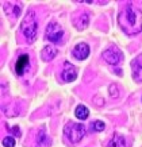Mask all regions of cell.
<instances>
[{"mask_svg": "<svg viewBox=\"0 0 142 147\" xmlns=\"http://www.w3.org/2000/svg\"><path fill=\"white\" fill-rule=\"evenodd\" d=\"M88 23H89V18H88V13L87 12L79 13V15L73 19V24L76 26L77 30H84V28H87Z\"/></svg>", "mask_w": 142, "mask_h": 147, "instance_id": "ba28073f", "label": "cell"}, {"mask_svg": "<svg viewBox=\"0 0 142 147\" xmlns=\"http://www.w3.org/2000/svg\"><path fill=\"white\" fill-rule=\"evenodd\" d=\"M118 24L123 32L129 35H135L142 31V11H134L133 7L127 4L118 15Z\"/></svg>", "mask_w": 142, "mask_h": 147, "instance_id": "6da1fadb", "label": "cell"}, {"mask_svg": "<svg viewBox=\"0 0 142 147\" xmlns=\"http://www.w3.org/2000/svg\"><path fill=\"white\" fill-rule=\"evenodd\" d=\"M75 115L77 119H80V120H84V119H87L89 115V109L87 107H84V105H79V107L76 108L75 111Z\"/></svg>", "mask_w": 142, "mask_h": 147, "instance_id": "4fadbf2b", "label": "cell"}, {"mask_svg": "<svg viewBox=\"0 0 142 147\" xmlns=\"http://www.w3.org/2000/svg\"><path fill=\"white\" fill-rule=\"evenodd\" d=\"M89 55V46L84 42H81V43H77L75 46V49H73V57L77 58V59H85V58Z\"/></svg>", "mask_w": 142, "mask_h": 147, "instance_id": "52a82bcc", "label": "cell"}, {"mask_svg": "<svg viewBox=\"0 0 142 147\" xmlns=\"http://www.w3.org/2000/svg\"><path fill=\"white\" fill-rule=\"evenodd\" d=\"M64 36V30L62 27L58 24L57 22H50L46 27V31H45V38L48 40H50L52 43H58L61 38Z\"/></svg>", "mask_w": 142, "mask_h": 147, "instance_id": "277c9868", "label": "cell"}, {"mask_svg": "<svg viewBox=\"0 0 142 147\" xmlns=\"http://www.w3.org/2000/svg\"><path fill=\"white\" fill-rule=\"evenodd\" d=\"M20 31L27 38L29 42H33L37 38V34H38V22H37L34 11H29L26 13V16L23 18L22 23H20Z\"/></svg>", "mask_w": 142, "mask_h": 147, "instance_id": "7a4b0ae2", "label": "cell"}, {"mask_svg": "<svg viewBox=\"0 0 142 147\" xmlns=\"http://www.w3.org/2000/svg\"><path fill=\"white\" fill-rule=\"evenodd\" d=\"M131 70H133V78L135 82H142V65L134 59L131 62Z\"/></svg>", "mask_w": 142, "mask_h": 147, "instance_id": "7c38bea8", "label": "cell"}, {"mask_svg": "<svg viewBox=\"0 0 142 147\" xmlns=\"http://www.w3.org/2000/svg\"><path fill=\"white\" fill-rule=\"evenodd\" d=\"M12 132L16 135V136H19V135H20V129H19L18 127H14V128H12Z\"/></svg>", "mask_w": 142, "mask_h": 147, "instance_id": "e0dca14e", "label": "cell"}, {"mask_svg": "<svg viewBox=\"0 0 142 147\" xmlns=\"http://www.w3.org/2000/svg\"><path fill=\"white\" fill-rule=\"evenodd\" d=\"M56 55H57V49H54L52 45L45 46L43 50L41 51V58L43 59L45 62H49V61H52Z\"/></svg>", "mask_w": 142, "mask_h": 147, "instance_id": "8fae6325", "label": "cell"}, {"mask_svg": "<svg viewBox=\"0 0 142 147\" xmlns=\"http://www.w3.org/2000/svg\"><path fill=\"white\" fill-rule=\"evenodd\" d=\"M76 78H77V67L73 66L71 62H65L62 70V80L65 82H72Z\"/></svg>", "mask_w": 142, "mask_h": 147, "instance_id": "8992f818", "label": "cell"}, {"mask_svg": "<svg viewBox=\"0 0 142 147\" xmlns=\"http://www.w3.org/2000/svg\"><path fill=\"white\" fill-rule=\"evenodd\" d=\"M27 65H29V55L27 54L19 55L18 59H16V63H15V71H16L18 76H22L24 69L27 67Z\"/></svg>", "mask_w": 142, "mask_h": 147, "instance_id": "9c48e42d", "label": "cell"}, {"mask_svg": "<svg viewBox=\"0 0 142 147\" xmlns=\"http://www.w3.org/2000/svg\"><path fill=\"white\" fill-rule=\"evenodd\" d=\"M102 58L110 65H119L123 61V53L118 47H110L102 53Z\"/></svg>", "mask_w": 142, "mask_h": 147, "instance_id": "5b68a950", "label": "cell"}, {"mask_svg": "<svg viewBox=\"0 0 142 147\" xmlns=\"http://www.w3.org/2000/svg\"><path fill=\"white\" fill-rule=\"evenodd\" d=\"M92 128L95 129V131H99V132H100V131H103V129L106 128V124H104L102 120H96L92 123Z\"/></svg>", "mask_w": 142, "mask_h": 147, "instance_id": "9a60e30c", "label": "cell"}, {"mask_svg": "<svg viewBox=\"0 0 142 147\" xmlns=\"http://www.w3.org/2000/svg\"><path fill=\"white\" fill-rule=\"evenodd\" d=\"M3 146L4 147H15V139L12 136H7L3 139Z\"/></svg>", "mask_w": 142, "mask_h": 147, "instance_id": "2e32d148", "label": "cell"}, {"mask_svg": "<svg viewBox=\"0 0 142 147\" xmlns=\"http://www.w3.org/2000/svg\"><path fill=\"white\" fill-rule=\"evenodd\" d=\"M50 144H52V140H50V138L46 135V131H45V128L42 127V128L39 129L38 135H37L35 147H50Z\"/></svg>", "mask_w": 142, "mask_h": 147, "instance_id": "30bf717a", "label": "cell"}, {"mask_svg": "<svg viewBox=\"0 0 142 147\" xmlns=\"http://www.w3.org/2000/svg\"><path fill=\"white\" fill-rule=\"evenodd\" d=\"M85 132H87V129L80 123H68L64 127V135L67 136V139L71 143L81 142V139L84 138Z\"/></svg>", "mask_w": 142, "mask_h": 147, "instance_id": "3957f363", "label": "cell"}, {"mask_svg": "<svg viewBox=\"0 0 142 147\" xmlns=\"http://www.w3.org/2000/svg\"><path fill=\"white\" fill-rule=\"evenodd\" d=\"M124 146H126V140L120 135H115L112 138V140L110 142V144H108V147H124Z\"/></svg>", "mask_w": 142, "mask_h": 147, "instance_id": "5bb4252c", "label": "cell"}]
</instances>
